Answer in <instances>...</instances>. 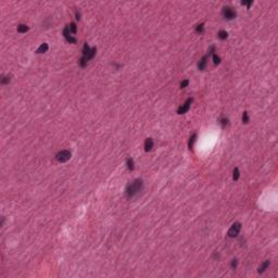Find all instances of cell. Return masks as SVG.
Here are the masks:
<instances>
[{
    "label": "cell",
    "instance_id": "1",
    "mask_svg": "<svg viewBox=\"0 0 278 278\" xmlns=\"http://www.w3.org/2000/svg\"><path fill=\"white\" fill-rule=\"evenodd\" d=\"M142 186H143V182L141 179H135L134 181H131L126 187V190H125L126 197L128 199L133 198L134 196H136L142 189Z\"/></svg>",
    "mask_w": 278,
    "mask_h": 278
},
{
    "label": "cell",
    "instance_id": "2",
    "mask_svg": "<svg viewBox=\"0 0 278 278\" xmlns=\"http://www.w3.org/2000/svg\"><path fill=\"white\" fill-rule=\"evenodd\" d=\"M214 51H215V48H214V47H211V50L209 51V53L205 54V55H203V57H202V59L198 62V69H199L200 71H204V70L207 69L209 58H210L211 54H213V53H214Z\"/></svg>",
    "mask_w": 278,
    "mask_h": 278
},
{
    "label": "cell",
    "instance_id": "3",
    "mask_svg": "<svg viewBox=\"0 0 278 278\" xmlns=\"http://www.w3.org/2000/svg\"><path fill=\"white\" fill-rule=\"evenodd\" d=\"M70 159H71V152L69 150H61L55 154V160L60 163L68 162Z\"/></svg>",
    "mask_w": 278,
    "mask_h": 278
},
{
    "label": "cell",
    "instance_id": "4",
    "mask_svg": "<svg viewBox=\"0 0 278 278\" xmlns=\"http://www.w3.org/2000/svg\"><path fill=\"white\" fill-rule=\"evenodd\" d=\"M222 14H223L224 19L228 20V21L233 20V19H235V18L237 16L236 11L233 10L232 8H230V7H224V8H223V11H222Z\"/></svg>",
    "mask_w": 278,
    "mask_h": 278
},
{
    "label": "cell",
    "instance_id": "5",
    "mask_svg": "<svg viewBox=\"0 0 278 278\" xmlns=\"http://www.w3.org/2000/svg\"><path fill=\"white\" fill-rule=\"evenodd\" d=\"M240 230H241V224L238 223V222H236V223H233V224L231 225V227L229 228L227 235H228V237H230V238H235V237H237V236L239 235Z\"/></svg>",
    "mask_w": 278,
    "mask_h": 278
},
{
    "label": "cell",
    "instance_id": "6",
    "mask_svg": "<svg viewBox=\"0 0 278 278\" xmlns=\"http://www.w3.org/2000/svg\"><path fill=\"white\" fill-rule=\"evenodd\" d=\"M192 101H193L192 98H188V99L185 101V103H184V104H181V105L177 109V113H178V114H185V113H187V112L189 111L190 107H191Z\"/></svg>",
    "mask_w": 278,
    "mask_h": 278
},
{
    "label": "cell",
    "instance_id": "7",
    "mask_svg": "<svg viewBox=\"0 0 278 278\" xmlns=\"http://www.w3.org/2000/svg\"><path fill=\"white\" fill-rule=\"evenodd\" d=\"M63 36H64L65 40H66L68 42H70V43H76L77 42V38L74 37V36H72V33L70 32L69 25H66V26L64 27V30H63Z\"/></svg>",
    "mask_w": 278,
    "mask_h": 278
},
{
    "label": "cell",
    "instance_id": "8",
    "mask_svg": "<svg viewBox=\"0 0 278 278\" xmlns=\"http://www.w3.org/2000/svg\"><path fill=\"white\" fill-rule=\"evenodd\" d=\"M153 146H154V141H153L152 138H147L144 141V151L146 152H149L152 150Z\"/></svg>",
    "mask_w": 278,
    "mask_h": 278
},
{
    "label": "cell",
    "instance_id": "9",
    "mask_svg": "<svg viewBox=\"0 0 278 278\" xmlns=\"http://www.w3.org/2000/svg\"><path fill=\"white\" fill-rule=\"evenodd\" d=\"M269 264H270V261H269V260H266L265 262H263L262 264H261V266L259 267V270H258V272H259V274L264 273L265 270H266V268L269 266Z\"/></svg>",
    "mask_w": 278,
    "mask_h": 278
},
{
    "label": "cell",
    "instance_id": "10",
    "mask_svg": "<svg viewBox=\"0 0 278 278\" xmlns=\"http://www.w3.org/2000/svg\"><path fill=\"white\" fill-rule=\"evenodd\" d=\"M48 49H49L48 43L43 42V43H41V45L39 46V48L36 50V53H45V52H47V51H48Z\"/></svg>",
    "mask_w": 278,
    "mask_h": 278
},
{
    "label": "cell",
    "instance_id": "11",
    "mask_svg": "<svg viewBox=\"0 0 278 278\" xmlns=\"http://www.w3.org/2000/svg\"><path fill=\"white\" fill-rule=\"evenodd\" d=\"M197 133H194L191 137H190V139H189V141H188V147H189V149L191 150L192 149V147H193V143L196 142V140H197Z\"/></svg>",
    "mask_w": 278,
    "mask_h": 278
},
{
    "label": "cell",
    "instance_id": "12",
    "mask_svg": "<svg viewBox=\"0 0 278 278\" xmlns=\"http://www.w3.org/2000/svg\"><path fill=\"white\" fill-rule=\"evenodd\" d=\"M28 30H30V27H28L27 25H25V24H20V25H18V32L21 33V34L26 33Z\"/></svg>",
    "mask_w": 278,
    "mask_h": 278
},
{
    "label": "cell",
    "instance_id": "13",
    "mask_svg": "<svg viewBox=\"0 0 278 278\" xmlns=\"http://www.w3.org/2000/svg\"><path fill=\"white\" fill-rule=\"evenodd\" d=\"M126 164H127V169L129 171H134L135 169V164H134V160L131 159V158H128L126 160Z\"/></svg>",
    "mask_w": 278,
    "mask_h": 278
},
{
    "label": "cell",
    "instance_id": "14",
    "mask_svg": "<svg viewBox=\"0 0 278 278\" xmlns=\"http://www.w3.org/2000/svg\"><path fill=\"white\" fill-rule=\"evenodd\" d=\"M217 36H218V38H219V39H222V40H225L226 38L228 37V33L226 32V31H223V30H222V31H219V32H218Z\"/></svg>",
    "mask_w": 278,
    "mask_h": 278
},
{
    "label": "cell",
    "instance_id": "15",
    "mask_svg": "<svg viewBox=\"0 0 278 278\" xmlns=\"http://www.w3.org/2000/svg\"><path fill=\"white\" fill-rule=\"evenodd\" d=\"M239 177H240L239 169H238V167H235V170H233V172H232V179L236 181V180H238V179H239Z\"/></svg>",
    "mask_w": 278,
    "mask_h": 278
},
{
    "label": "cell",
    "instance_id": "16",
    "mask_svg": "<svg viewBox=\"0 0 278 278\" xmlns=\"http://www.w3.org/2000/svg\"><path fill=\"white\" fill-rule=\"evenodd\" d=\"M219 124H221V126L223 128H226V126H228V124H229V120L226 119V118H223V119L219 120Z\"/></svg>",
    "mask_w": 278,
    "mask_h": 278
},
{
    "label": "cell",
    "instance_id": "17",
    "mask_svg": "<svg viewBox=\"0 0 278 278\" xmlns=\"http://www.w3.org/2000/svg\"><path fill=\"white\" fill-rule=\"evenodd\" d=\"M69 28H70V32L72 33V34H76L77 33V26H76V24L75 23H71L70 25H69Z\"/></svg>",
    "mask_w": 278,
    "mask_h": 278
},
{
    "label": "cell",
    "instance_id": "18",
    "mask_svg": "<svg viewBox=\"0 0 278 278\" xmlns=\"http://www.w3.org/2000/svg\"><path fill=\"white\" fill-rule=\"evenodd\" d=\"M249 121H250V119H249V114H248L247 111H244V112L242 113V123H243V124H248Z\"/></svg>",
    "mask_w": 278,
    "mask_h": 278
},
{
    "label": "cell",
    "instance_id": "19",
    "mask_svg": "<svg viewBox=\"0 0 278 278\" xmlns=\"http://www.w3.org/2000/svg\"><path fill=\"white\" fill-rule=\"evenodd\" d=\"M196 32L198 34H202L204 32V24H198L196 26Z\"/></svg>",
    "mask_w": 278,
    "mask_h": 278
},
{
    "label": "cell",
    "instance_id": "20",
    "mask_svg": "<svg viewBox=\"0 0 278 278\" xmlns=\"http://www.w3.org/2000/svg\"><path fill=\"white\" fill-rule=\"evenodd\" d=\"M213 62H214L215 65H217V64L221 63V58H219L218 55H216L215 53H213Z\"/></svg>",
    "mask_w": 278,
    "mask_h": 278
},
{
    "label": "cell",
    "instance_id": "21",
    "mask_svg": "<svg viewBox=\"0 0 278 278\" xmlns=\"http://www.w3.org/2000/svg\"><path fill=\"white\" fill-rule=\"evenodd\" d=\"M10 76H2V78H1V84L2 85H5V84H8V83H10Z\"/></svg>",
    "mask_w": 278,
    "mask_h": 278
},
{
    "label": "cell",
    "instance_id": "22",
    "mask_svg": "<svg viewBox=\"0 0 278 278\" xmlns=\"http://www.w3.org/2000/svg\"><path fill=\"white\" fill-rule=\"evenodd\" d=\"M189 85V79H184L182 82H180V88H186Z\"/></svg>",
    "mask_w": 278,
    "mask_h": 278
},
{
    "label": "cell",
    "instance_id": "23",
    "mask_svg": "<svg viewBox=\"0 0 278 278\" xmlns=\"http://www.w3.org/2000/svg\"><path fill=\"white\" fill-rule=\"evenodd\" d=\"M252 3H253L252 1H249V2H247V1H241V4H242V5H247L248 8H250V7L252 5Z\"/></svg>",
    "mask_w": 278,
    "mask_h": 278
},
{
    "label": "cell",
    "instance_id": "24",
    "mask_svg": "<svg viewBox=\"0 0 278 278\" xmlns=\"http://www.w3.org/2000/svg\"><path fill=\"white\" fill-rule=\"evenodd\" d=\"M237 264H238V261H237V260H232V261H231V267H232L233 269H236Z\"/></svg>",
    "mask_w": 278,
    "mask_h": 278
},
{
    "label": "cell",
    "instance_id": "25",
    "mask_svg": "<svg viewBox=\"0 0 278 278\" xmlns=\"http://www.w3.org/2000/svg\"><path fill=\"white\" fill-rule=\"evenodd\" d=\"M76 19L77 20H80V13L78 11H76Z\"/></svg>",
    "mask_w": 278,
    "mask_h": 278
}]
</instances>
